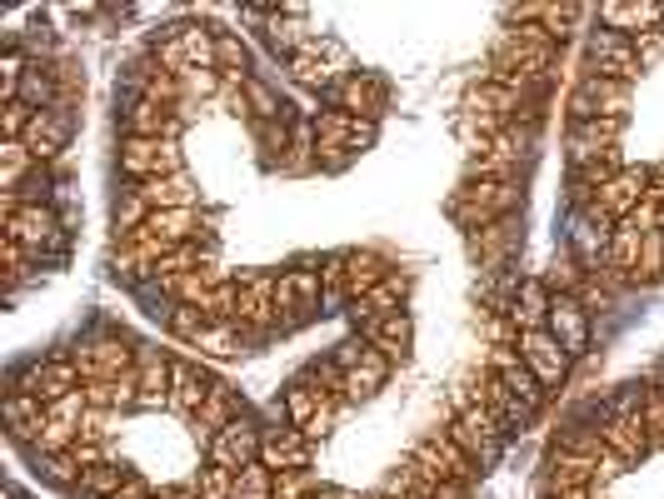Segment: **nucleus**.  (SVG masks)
<instances>
[{"mask_svg": "<svg viewBox=\"0 0 664 499\" xmlns=\"http://www.w3.org/2000/svg\"><path fill=\"white\" fill-rule=\"evenodd\" d=\"M31 115H36L31 106H21V100H5V106H0V131H5V141H25V131H31Z\"/></svg>", "mask_w": 664, "mask_h": 499, "instance_id": "53", "label": "nucleus"}, {"mask_svg": "<svg viewBox=\"0 0 664 499\" xmlns=\"http://www.w3.org/2000/svg\"><path fill=\"white\" fill-rule=\"evenodd\" d=\"M36 166V155L25 150V141H0V195H15L31 180Z\"/></svg>", "mask_w": 664, "mask_h": 499, "instance_id": "37", "label": "nucleus"}, {"mask_svg": "<svg viewBox=\"0 0 664 499\" xmlns=\"http://www.w3.org/2000/svg\"><path fill=\"white\" fill-rule=\"evenodd\" d=\"M644 200H650L654 210H664V170H660V175L650 180V195H644Z\"/></svg>", "mask_w": 664, "mask_h": 499, "instance_id": "58", "label": "nucleus"}, {"mask_svg": "<svg viewBox=\"0 0 664 499\" xmlns=\"http://www.w3.org/2000/svg\"><path fill=\"white\" fill-rule=\"evenodd\" d=\"M245 345H250V334L240 330L236 320H210L195 340H190V350H201V355H210V360H236V355H245Z\"/></svg>", "mask_w": 664, "mask_h": 499, "instance_id": "34", "label": "nucleus"}, {"mask_svg": "<svg viewBox=\"0 0 664 499\" xmlns=\"http://www.w3.org/2000/svg\"><path fill=\"white\" fill-rule=\"evenodd\" d=\"M600 445H605L615 460H625V464H640L644 454L654 450L644 419H605V425H600Z\"/></svg>", "mask_w": 664, "mask_h": 499, "instance_id": "30", "label": "nucleus"}, {"mask_svg": "<svg viewBox=\"0 0 664 499\" xmlns=\"http://www.w3.org/2000/svg\"><path fill=\"white\" fill-rule=\"evenodd\" d=\"M405 290H410V280H405V275H390V280H385L379 290L360 295L355 305L345 309V315H350V320H355V330L365 334L370 325H379V320H390V315H400V309H405Z\"/></svg>", "mask_w": 664, "mask_h": 499, "instance_id": "24", "label": "nucleus"}, {"mask_svg": "<svg viewBox=\"0 0 664 499\" xmlns=\"http://www.w3.org/2000/svg\"><path fill=\"white\" fill-rule=\"evenodd\" d=\"M0 210H5V240H15V245H25L31 255H60L65 249V226L56 220V210L50 205H21L11 200V195H0Z\"/></svg>", "mask_w": 664, "mask_h": 499, "instance_id": "3", "label": "nucleus"}, {"mask_svg": "<svg viewBox=\"0 0 664 499\" xmlns=\"http://www.w3.org/2000/svg\"><path fill=\"white\" fill-rule=\"evenodd\" d=\"M236 305H240V285H230V280L226 285H215L210 295L201 300V309L210 315V320H236Z\"/></svg>", "mask_w": 664, "mask_h": 499, "instance_id": "52", "label": "nucleus"}, {"mask_svg": "<svg viewBox=\"0 0 664 499\" xmlns=\"http://www.w3.org/2000/svg\"><path fill=\"white\" fill-rule=\"evenodd\" d=\"M520 245H524V220H520V215L495 220V226H485V230H474V235H470V255H474V260H485L490 270H505V265L520 255Z\"/></svg>", "mask_w": 664, "mask_h": 499, "instance_id": "18", "label": "nucleus"}, {"mask_svg": "<svg viewBox=\"0 0 664 499\" xmlns=\"http://www.w3.org/2000/svg\"><path fill=\"white\" fill-rule=\"evenodd\" d=\"M120 131H125V141H176L180 115H176V106L135 100V106L125 110V120H120Z\"/></svg>", "mask_w": 664, "mask_h": 499, "instance_id": "26", "label": "nucleus"}, {"mask_svg": "<svg viewBox=\"0 0 664 499\" xmlns=\"http://www.w3.org/2000/svg\"><path fill=\"white\" fill-rule=\"evenodd\" d=\"M71 360L81 365L85 385H95V380H120V375H131V369H135V350H125V340H120V334L81 340V350H75Z\"/></svg>", "mask_w": 664, "mask_h": 499, "instance_id": "11", "label": "nucleus"}, {"mask_svg": "<svg viewBox=\"0 0 664 499\" xmlns=\"http://www.w3.org/2000/svg\"><path fill=\"white\" fill-rule=\"evenodd\" d=\"M545 330L555 334L559 345H565L569 360L584 355V350H590V334H594L584 300H580V295H555V300H550V320H545Z\"/></svg>", "mask_w": 664, "mask_h": 499, "instance_id": "14", "label": "nucleus"}, {"mask_svg": "<svg viewBox=\"0 0 664 499\" xmlns=\"http://www.w3.org/2000/svg\"><path fill=\"white\" fill-rule=\"evenodd\" d=\"M321 300H325L321 270H285V275H275V309H280V330H300L305 320H315Z\"/></svg>", "mask_w": 664, "mask_h": 499, "instance_id": "4", "label": "nucleus"}, {"mask_svg": "<svg viewBox=\"0 0 664 499\" xmlns=\"http://www.w3.org/2000/svg\"><path fill=\"white\" fill-rule=\"evenodd\" d=\"M190 489H195L201 499H230L236 495V470H226V464H205Z\"/></svg>", "mask_w": 664, "mask_h": 499, "instance_id": "47", "label": "nucleus"}, {"mask_svg": "<svg viewBox=\"0 0 664 499\" xmlns=\"http://www.w3.org/2000/svg\"><path fill=\"white\" fill-rule=\"evenodd\" d=\"M584 15H590L584 5H540V25H545L550 36H555V46L575 36V25H580Z\"/></svg>", "mask_w": 664, "mask_h": 499, "instance_id": "45", "label": "nucleus"}, {"mask_svg": "<svg viewBox=\"0 0 664 499\" xmlns=\"http://www.w3.org/2000/svg\"><path fill=\"white\" fill-rule=\"evenodd\" d=\"M365 340H370V345H375L379 355H385V360H390V365H395V360H405V355H410V340H415V325H410V315H405V309H400V315H390V320L370 325V330H365Z\"/></svg>", "mask_w": 664, "mask_h": 499, "instance_id": "35", "label": "nucleus"}, {"mask_svg": "<svg viewBox=\"0 0 664 499\" xmlns=\"http://www.w3.org/2000/svg\"><path fill=\"white\" fill-rule=\"evenodd\" d=\"M116 499H155V489L150 485H145V479L141 475H131V479H125V489H120V495Z\"/></svg>", "mask_w": 664, "mask_h": 499, "instance_id": "56", "label": "nucleus"}, {"mask_svg": "<svg viewBox=\"0 0 664 499\" xmlns=\"http://www.w3.org/2000/svg\"><path fill=\"white\" fill-rule=\"evenodd\" d=\"M555 499H594V485H584V489H559Z\"/></svg>", "mask_w": 664, "mask_h": 499, "instance_id": "59", "label": "nucleus"}, {"mask_svg": "<svg viewBox=\"0 0 664 499\" xmlns=\"http://www.w3.org/2000/svg\"><path fill=\"white\" fill-rule=\"evenodd\" d=\"M230 499H275V470H265V464H250V470H240L236 475V495Z\"/></svg>", "mask_w": 664, "mask_h": 499, "instance_id": "48", "label": "nucleus"}, {"mask_svg": "<svg viewBox=\"0 0 664 499\" xmlns=\"http://www.w3.org/2000/svg\"><path fill=\"white\" fill-rule=\"evenodd\" d=\"M545 499H555V495H545Z\"/></svg>", "mask_w": 664, "mask_h": 499, "instance_id": "63", "label": "nucleus"}, {"mask_svg": "<svg viewBox=\"0 0 664 499\" xmlns=\"http://www.w3.org/2000/svg\"><path fill=\"white\" fill-rule=\"evenodd\" d=\"M370 350H375V345H370L365 334H350V340H340V345H335V355H330V360L345 369V375H350L355 365H365V360H370Z\"/></svg>", "mask_w": 664, "mask_h": 499, "instance_id": "55", "label": "nucleus"}, {"mask_svg": "<svg viewBox=\"0 0 664 499\" xmlns=\"http://www.w3.org/2000/svg\"><path fill=\"white\" fill-rule=\"evenodd\" d=\"M600 21H605V31H619V36H635V31L644 36L664 21V5H654V0H605Z\"/></svg>", "mask_w": 664, "mask_h": 499, "instance_id": "31", "label": "nucleus"}, {"mask_svg": "<svg viewBox=\"0 0 664 499\" xmlns=\"http://www.w3.org/2000/svg\"><path fill=\"white\" fill-rule=\"evenodd\" d=\"M640 249H644V230L635 226V220H619L615 240H609L605 265H609V270H619V275H635V265H640Z\"/></svg>", "mask_w": 664, "mask_h": 499, "instance_id": "40", "label": "nucleus"}, {"mask_svg": "<svg viewBox=\"0 0 664 499\" xmlns=\"http://www.w3.org/2000/svg\"><path fill=\"white\" fill-rule=\"evenodd\" d=\"M155 499H180V489H160V495H155Z\"/></svg>", "mask_w": 664, "mask_h": 499, "instance_id": "60", "label": "nucleus"}, {"mask_svg": "<svg viewBox=\"0 0 664 499\" xmlns=\"http://www.w3.org/2000/svg\"><path fill=\"white\" fill-rule=\"evenodd\" d=\"M205 325H210V315H205L201 305H180L176 315H170V325H166V330L176 334V340H185V345H190V340H195V334H201Z\"/></svg>", "mask_w": 664, "mask_h": 499, "instance_id": "51", "label": "nucleus"}, {"mask_svg": "<svg viewBox=\"0 0 664 499\" xmlns=\"http://www.w3.org/2000/svg\"><path fill=\"white\" fill-rule=\"evenodd\" d=\"M11 390L36 394L40 404H56V400H65V394L85 390V375H81V365H75L71 355H50V360H36V365H25L21 375L11 380Z\"/></svg>", "mask_w": 664, "mask_h": 499, "instance_id": "5", "label": "nucleus"}, {"mask_svg": "<svg viewBox=\"0 0 664 499\" xmlns=\"http://www.w3.org/2000/svg\"><path fill=\"white\" fill-rule=\"evenodd\" d=\"M261 450H265V435L255 419H236V425L210 435V464H226L236 475L250 470V464H261Z\"/></svg>", "mask_w": 664, "mask_h": 499, "instance_id": "13", "label": "nucleus"}, {"mask_svg": "<svg viewBox=\"0 0 664 499\" xmlns=\"http://www.w3.org/2000/svg\"><path fill=\"white\" fill-rule=\"evenodd\" d=\"M180 499H201V495H195V489H180Z\"/></svg>", "mask_w": 664, "mask_h": 499, "instance_id": "62", "label": "nucleus"}, {"mask_svg": "<svg viewBox=\"0 0 664 499\" xmlns=\"http://www.w3.org/2000/svg\"><path fill=\"white\" fill-rule=\"evenodd\" d=\"M315 141L321 145H345V150H370L375 145V120L345 115V110H321L315 115Z\"/></svg>", "mask_w": 664, "mask_h": 499, "instance_id": "25", "label": "nucleus"}, {"mask_svg": "<svg viewBox=\"0 0 664 499\" xmlns=\"http://www.w3.org/2000/svg\"><path fill=\"white\" fill-rule=\"evenodd\" d=\"M650 170H635V166H625L615 180H605L600 185V195H594V205L609 215V220H629V215L640 210L644 205V195H650Z\"/></svg>", "mask_w": 664, "mask_h": 499, "instance_id": "20", "label": "nucleus"}, {"mask_svg": "<svg viewBox=\"0 0 664 499\" xmlns=\"http://www.w3.org/2000/svg\"><path fill=\"white\" fill-rule=\"evenodd\" d=\"M315 460V440L305 429H280V435H265V450H261V464L275 470V475H290V470H310Z\"/></svg>", "mask_w": 664, "mask_h": 499, "instance_id": "27", "label": "nucleus"}, {"mask_svg": "<svg viewBox=\"0 0 664 499\" xmlns=\"http://www.w3.org/2000/svg\"><path fill=\"white\" fill-rule=\"evenodd\" d=\"M515 350H520V360L530 365V375L545 385V390H559V385L569 380V365H575V360L565 355V345H559L550 330H520Z\"/></svg>", "mask_w": 664, "mask_h": 499, "instance_id": "8", "label": "nucleus"}, {"mask_svg": "<svg viewBox=\"0 0 664 499\" xmlns=\"http://www.w3.org/2000/svg\"><path fill=\"white\" fill-rule=\"evenodd\" d=\"M379 499H425V495H379Z\"/></svg>", "mask_w": 664, "mask_h": 499, "instance_id": "61", "label": "nucleus"}, {"mask_svg": "<svg viewBox=\"0 0 664 499\" xmlns=\"http://www.w3.org/2000/svg\"><path fill=\"white\" fill-rule=\"evenodd\" d=\"M135 191L145 195V205L150 210H195V180L180 170V175H166V180H145V185H135Z\"/></svg>", "mask_w": 664, "mask_h": 499, "instance_id": "33", "label": "nucleus"}, {"mask_svg": "<svg viewBox=\"0 0 664 499\" xmlns=\"http://www.w3.org/2000/svg\"><path fill=\"white\" fill-rule=\"evenodd\" d=\"M385 380H390V360L379 355V350H370L365 365H355L345 375V400H370V394L385 390Z\"/></svg>", "mask_w": 664, "mask_h": 499, "instance_id": "38", "label": "nucleus"}, {"mask_svg": "<svg viewBox=\"0 0 664 499\" xmlns=\"http://www.w3.org/2000/svg\"><path fill=\"white\" fill-rule=\"evenodd\" d=\"M485 369H490V375H495V380L505 385V390H510L520 404H530L534 415L545 410V394H550V390H545V385H540V380H534V375H530V365H524V360H520V350H515V345H490Z\"/></svg>", "mask_w": 664, "mask_h": 499, "instance_id": "12", "label": "nucleus"}, {"mask_svg": "<svg viewBox=\"0 0 664 499\" xmlns=\"http://www.w3.org/2000/svg\"><path fill=\"white\" fill-rule=\"evenodd\" d=\"M120 175H131L135 185L145 180H166L185 170V155H180V141H120Z\"/></svg>", "mask_w": 664, "mask_h": 499, "instance_id": "6", "label": "nucleus"}, {"mask_svg": "<svg viewBox=\"0 0 664 499\" xmlns=\"http://www.w3.org/2000/svg\"><path fill=\"white\" fill-rule=\"evenodd\" d=\"M410 460H420V464H430L435 475H445V479H455V485H470L480 470H474V460L460 450V445L450 440V429H435V435H425V440L410 450Z\"/></svg>", "mask_w": 664, "mask_h": 499, "instance_id": "16", "label": "nucleus"}, {"mask_svg": "<svg viewBox=\"0 0 664 499\" xmlns=\"http://www.w3.org/2000/svg\"><path fill=\"white\" fill-rule=\"evenodd\" d=\"M240 90H245L250 110H255V115H261V120H285L280 96H275V90H270V85H265V81H255V75H245V81H240Z\"/></svg>", "mask_w": 664, "mask_h": 499, "instance_id": "49", "label": "nucleus"}, {"mask_svg": "<svg viewBox=\"0 0 664 499\" xmlns=\"http://www.w3.org/2000/svg\"><path fill=\"white\" fill-rule=\"evenodd\" d=\"M330 394H321L310 380H290L285 385V415H290V429H310V419L325 410Z\"/></svg>", "mask_w": 664, "mask_h": 499, "instance_id": "39", "label": "nucleus"}, {"mask_svg": "<svg viewBox=\"0 0 664 499\" xmlns=\"http://www.w3.org/2000/svg\"><path fill=\"white\" fill-rule=\"evenodd\" d=\"M131 475H135V470H125V464L106 460V464H95V470H85L81 489H85V499H116Z\"/></svg>", "mask_w": 664, "mask_h": 499, "instance_id": "41", "label": "nucleus"}, {"mask_svg": "<svg viewBox=\"0 0 664 499\" xmlns=\"http://www.w3.org/2000/svg\"><path fill=\"white\" fill-rule=\"evenodd\" d=\"M170 365L176 360H166L160 350H135V385H141V410H160V404H170Z\"/></svg>", "mask_w": 664, "mask_h": 499, "instance_id": "29", "label": "nucleus"}, {"mask_svg": "<svg viewBox=\"0 0 664 499\" xmlns=\"http://www.w3.org/2000/svg\"><path fill=\"white\" fill-rule=\"evenodd\" d=\"M150 215H155V210L145 205V195L131 185V191H125V195L116 200V235H120V240H131L135 230H145V220H150Z\"/></svg>", "mask_w": 664, "mask_h": 499, "instance_id": "43", "label": "nucleus"}, {"mask_svg": "<svg viewBox=\"0 0 664 499\" xmlns=\"http://www.w3.org/2000/svg\"><path fill=\"white\" fill-rule=\"evenodd\" d=\"M330 96L340 100L345 115L375 120L379 110H385V96H390V90H385V81H379V75H370V71H350V75H345V81L330 90Z\"/></svg>", "mask_w": 664, "mask_h": 499, "instance_id": "23", "label": "nucleus"}, {"mask_svg": "<svg viewBox=\"0 0 664 499\" xmlns=\"http://www.w3.org/2000/svg\"><path fill=\"white\" fill-rule=\"evenodd\" d=\"M644 71L635 36H619V31H594L590 36V75H605V81H635Z\"/></svg>", "mask_w": 664, "mask_h": 499, "instance_id": "9", "label": "nucleus"}, {"mask_svg": "<svg viewBox=\"0 0 664 499\" xmlns=\"http://www.w3.org/2000/svg\"><path fill=\"white\" fill-rule=\"evenodd\" d=\"M390 275L395 265L385 255H375V249H345V295H350V305L360 295H370V290H379Z\"/></svg>", "mask_w": 664, "mask_h": 499, "instance_id": "28", "label": "nucleus"}, {"mask_svg": "<svg viewBox=\"0 0 664 499\" xmlns=\"http://www.w3.org/2000/svg\"><path fill=\"white\" fill-rule=\"evenodd\" d=\"M310 495H315V475H310V470L275 475V499H310Z\"/></svg>", "mask_w": 664, "mask_h": 499, "instance_id": "54", "label": "nucleus"}, {"mask_svg": "<svg viewBox=\"0 0 664 499\" xmlns=\"http://www.w3.org/2000/svg\"><path fill=\"white\" fill-rule=\"evenodd\" d=\"M464 489H470V485H455V479H439V485H435V495H430V499H464Z\"/></svg>", "mask_w": 664, "mask_h": 499, "instance_id": "57", "label": "nucleus"}, {"mask_svg": "<svg viewBox=\"0 0 664 499\" xmlns=\"http://www.w3.org/2000/svg\"><path fill=\"white\" fill-rule=\"evenodd\" d=\"M210 390H215V380L195 365V360H176V365H170V410H176V415L201 419Z\"/></svg>", "mask_w": 664, "mask_h": 499, "instance_id": "21", "label": "nucleus"}, {"mask_svg": "<svg viewBox=\"0 0 664 499\" xmlns=\"http://www.w3.org/2000/svg\"><path fill=\"white\" fill-rule=\"evenodd\" d=\"M660 275H664V230H654V235H644L640 265H635V275H629V280L650 285V280H660Z\"/></svg>", "mask_w": 664, "mask_h": 499, "instance_id": "50", "label": "nucleus"}, {"mask_svg": "<svg viewBox=\"0 0 664 499\" xmlns=\"http://www.w3.org/2000/svg\"><path fill=\"white\" fill-rule=\"evenodd\" d=\"M25 499H31V495H25Z\"/></svg>", "mask_w": 664, "mask_h": 499, "instance_id": "64", "label": "nucleus"}, {"mask_svg": "<svg viewBox=\"0 0 664 499\" xmlns=\"http://www.w3.org/2000/svg\"><path fill=\"white\" fill-rule=\"evenodd\" d=\"M215 65H220V71H230L236 75V81H245V65H250V46L240 36H226V31H220V36H215Z\"/></svg>", "mask_w": 664, "mask_h": 499, "instance_id": "46", "label": "nucleus"}, {"mask_svg": "<svg viewBox=\"0 0 664 499\" xmlns=\"http://www.w3.org/2000/svg\"><path fill=\"white\" fill-rule=\"evenodd\" d=\"M550 285L545 280H524L520 285V295H515V309H510V320H515V330H545V320H550Z\"/></svg>", "mask_w": 664, "mask_h": 499, "instance_id": "36", "label": "nucleus"}, {"mask_svg": "<svg viewBox=\"0 0 664 499\" xmlns=\"http://www.w3.org/2000/svg\"><path fill=\"white\" fill-rule=\"evenodd\" d=\"M71 135H75L71 106L36 110V115H31V131H25V150L36 155V166H46V160H56V155L71 145Z\"/></svg>", "mask_w": 664, "mask_h": 499, "instance_id": "15", "label": "nucleus"}, {"mask_svg": "<svg viewBox=\"0 0 664 499\" xmlns=\"http://www.w3.org/2000/svg\"><path fill=\"white\" fill-rule=\"evenodd\" d=\"M619 131H625V120H584V125H569V170H584L594 160L615 155Z\"/></svg>", "mask_w": 664, "mask_h": 499, "instance_id": "19", "label": "nucleus"}, {"mask_svg": "<svg viewBox=\"0 0 664 499\" xmlns=\"http://www.w3.org/2000/svg\"><path fill=\"white\" fill-rule=\"evenodd\" d=\"M36 460H40V475H46L50 485L81 489L85 470H81V460H75V450H65V454H36Z\"/></svg>", "mask_w": 664, "mask_h": 499, "instance_id": "44", "label": "nucleus"}, {"mask_svg": "<svg viewBox=\"0 0 664 499\" xmlns=\"http://www.w3.org/2000/svg\"><path fill=\"white\" fill-rule=\"evenodd\" d=\"M524 210V191L520 180H464L450 200V215L460 230H485L495 220H510V215Z\"/></svg>", "mask_w": 664, "mask_h": 499, "instance_id": "2", "label": "nucleus"}, {"mask_svg": "<svg viewBox=\"0 0 664 499\" xmlns=\"http://www.w3.org/2000/svg\"><path fill=\"white\" fill-rule=\"evenodd\" d=\"M605 454V450H600ZM600 454H584V450H565V445H555L545 460L550 470V495H559V489H584V485H600Z\"/></svg>", "mask_w": 664, "mask_h": 499, "instance_id": "22", "label": "nucleus"}, {"mask_svg": "<svg viewBox=\"0 0 664 499\" xmlns=\"http://www.w3.org/2000/svg\"><path fill=\"white\" fill-rule=\"evenodd\" d=\"M450 400H455V419H450L445 429H450V440L474 460V470L485 475V470H495V464L505 460V445H510V435L499 429V419L490 415L485 404L474 400L470 385H460Z\"/></svg>", "mask_w": 664, "mask_h": 499, "instance_id": "1", "label": "nucleus"}, {"mask_svg": "<svg viewBox=\"0 0 664 499\" xmlns=\"http://www.w3.org/2000/svg\"><path fill=\"white\" fill-rule=\"evenodd\" d=\"M470 394H474L480 404H485L490 415L499 419V429H505L510 440L520 435V429H530V425H534V410H530V404L515 400V394L505 390V385H499L495 375H490V369H480V380H470Z\"/></svg>", "mask_w": 664, "mask_h": 499, "instance_id": "17", "label": "nucleus"}, {"mask_svg": "<svg viewBox=\"0 0 664 499\" xmlns=\"http://www.w3.org/2000/svg\"><path fill=\"white\" fill-rule=\"evenodd\" d=\"M584 265L575 260V249H559L555 260H550V275H545V285H550V295H580V285H584Z\"/></svg>", "mask_w": 664, "mask_h": 499, "instance_id": "42", "label": "nucleus"}, {"mask_svg": "<svg viewBox=\"0 0 664 499\" xmlns=\"http://www.w3.org/2000/svg\"><path fill=\"white\" fill-rule=\"evenodd\" d=\"M236 325L250 334V340H270V334H280V309H275V275H245V280H240Z\"/></svg>", "mask_w": 664, "mask_h": 499, "instance_id": "7", "label": "nucleus"}, {"mask_svg": "<svg viewBox=\"0 0 664 499\" xmlns=\"http://www.w3.org/2000/svg\"><path fill=\"white\" fill-rule=\"evenodd\" d=\"M5 425H11V440L40 445V429H46V404H40L36 394L11 390V394H5Z\"/></svg>", "mask_w": 664, "mask_h": 499, "instance_id": "32", "label": "nucleus"}, {"mask_svg": "<svg viewBox=\"0 0 664 499\" xmlns=\"http://www.w3.org/2000/svg\"><path fill=\"white\" fill-rule=\"evenodd\" d=\"M85 410H90L85 390L65 394V400H56V404H46V429H40L36 454H65V450H75V440H81V425H85Z\"/></svg>", "mask_w": 664, "mask_h": 499, "instance_id": "10", "label": "nucleus"}]
</instances>
